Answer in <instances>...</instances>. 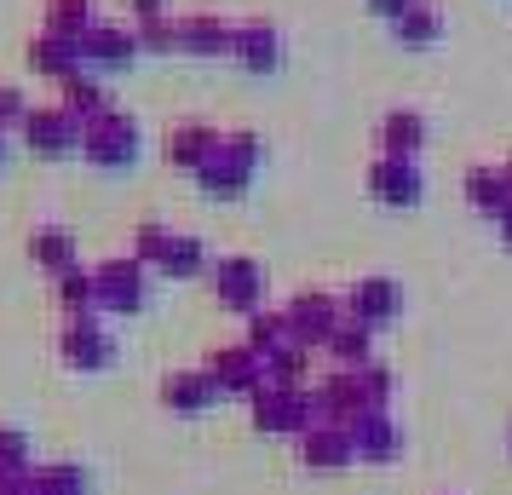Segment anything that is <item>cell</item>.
I'll list each match as a JSON object with an SVG mask.
<instances>
[{
  "label": "cell",
  "mask_w": 512,
  "mask_h": 495,
  "mask_svg": "<svg viewBox=\"0 0 512 495\" xmlns=\"http://www.w3.org/2000/svg\"><path fill=\"white\" fill-rule=\"evenodd\" d=\"M254 167H259V133L236 127V133L219 139V150H213L208 162L196 167V185L208 190V196H242L248 179H254Z\"/></svg>",
  "instance_id": "cell-1"
},
{
  "label": "cell",
  "mask_w": 512,
  "mask_h": 495,
  "mask_svg": "<svg viewBox=\"0 0 512 495\" xmlns=\"http://www.w3.org/2000/svg\"><path fill=\"white\" fill-rule=\"evenodd\" d=\"M81 156L93 167H127L139 156V121L127 116V110H104V116L87 121V133H81Z\"/></svg>",
  "instance_id": "cell-2"
},
{
  "label": "cell",
  "mask_w": 512,
  "mask_h": 495,
  "mask_svg": "<svg viewBox=\"0 0 512 495\" xmlns=\"http://www.w3.org/2000/svg\"><path fill=\"white\" fill-rule=\"evenodd\" d=\"M24 144L35 150V156H47V162H64V156H75L81 150V121L64 110V104H29V116H24Z\"/></svg>",
  "instance_id": "cell-3"
},
{
  "label": "cell",
  "mask_w": 512,
  "mask_h": 495,
  "mask_svg": "<svg viewBox=\"0 0 512 495\" xmlns=\"http://www.w3.org/2000/svg\"><path fill=\"white\" fill-rule=\"evenodd\" d=\"M93 283H98V311H104V317H133V311L144 306V265L133 260V254L98 260Z\"/></svg>",
  "instance_id": "cell-4"
},
{
  "label": "cell",
  "mask_w": 512,
  "mask_h": 495,
  "mask_svg": "<svg viewBox=\"0 0 512 495\" xmlns=\"http://www.w3.org/2000/svg\"><path fill=\"white\" fill-rule=\"evenodd\" d=\"M58 357L70 363L75 375H98V369L116 363V340H110V329L98 317H70L58 329Z\"/></svg>",
  "instance_id": "cell-5"
},
{
  "label": "cell",
  "mask_w": 512,
  "mask_h": 495,
  "mask_svg": "<svg viewBox=\"0 0 512 495\" xmlns=\"http://www.w3.org/2000/svg\"><path fill=\"white\" fill-rule=\"evenodd\" d=\"M81 58H87V70H127L139 58V29L116 24V18H98L81 35Z\"/></svg>",
  "instance_id": "cell-6"
},
{
  "label": "cell",
  "mask_w": 512,
  "mask_h": 495,
  "mask_svg": "<svg viewBox=\"0 0 512 495\" xmlns=\"http://www.w3.org/2000/svg\"><path fill=\"white\" fill-rule=\"evenodd\" d=\"M208 277H213L219 306L231 311H259V300H265V271L254 260H213Z\"/></svg>",
  "instance_id": "cell-7"
},
{
  "label": "cell",
  "mask_w": 512,
  "mask_h": 495,
  "mask_svg": "<svg viewBox=\"0 0 512 495\" xmlns=\"http://www.w3.org/2000/svg\"><path fill=\"white\" fill-rule=\"evenodd\" d=\"M231 58L248 75H271L282 64V29L265 24V18H242L236 24V41H231Z\"/></svg>",
  "instance_id": "cell-8"
},
{
  "label": "cell",
  "mask_w": 512,
  "mask_h": 495,
  "mask_svg": "<svg viewBox=\"0 0 512 495\" xmlns=\"http://www.w3.org/2000/svg\"><path fill=\"white\" fill-rule=\"evenodd\" d=\"M24 64L35 75H47V81H64V75L87 70V58H81V41H70V35H52V29H35L24 47Z\"/></svg>",
  "instance_id": "cell-9"
},
{
  "label": "cell",
  "mask_w": 512,
  "mask_h": 495,
  "mask_svg": "<svg viewBox=\"0 0 512 495\" xmlns=\"http://www.w3.org/2000/svg\"><path fill=\"white\" fill-rule=\"evenodd\" d=\"M231 41L236 24L219 12H185L179 18V52H190V58H231Z\"/></svg>",
  "instance_id": "cell-10"
},
{
  "label": "cell",
  "mask_w": 512,
  "mask_h": 495,
  "mask_svg": "<svg viewBox=\"0 0 512 495\" xmlns=\"http://www.w3.org/2000/svg\"><path fill=\"white\" fill-rule=\"evenodd\" d=\"M219 139H225V133H213L208 121H179V127H167L162 150H167V162L173 167H190V173H196V167L219 150Z\"/></svg>",
  "instance_id": "cell-11"
},
{
  "label": "cell",
  "mask_w": 512,
  "mask_h": 495,
  "mask_svg": "<svg viewBox=\"0 0 512 495\" xmlns=\"http://www.w3.org/2000/svg\"><path fill=\"white\" fill-rule=\"evenodd\" d=\"M52 300H58V311H64V323H70V317H104V311H98L93 265H70V271H58Z\"/></svg>",
  "instance_id": "cell-12"
},
{
  "label": "cell",
  "mask_w": 512,
  "mask_h": 495,
  "mask_svg": "<svg viewBox=\"0 0 512 495\" xmlns=\"http://www.w3.org/2000/svg\"><path fill=\"white\" fill-rule=\"evenodd\" d=\"M369 190L380 202H415L420 196V173H415V156H380L369 167Z\"/></svg>",
  "instance_id": "cell-13"
},
{
  "label": "cell",
  "mask_w": 512,
  "mask_h": 495,
  "mask_svg": "<svg viewBox=\"0 0 512 495\" xmlns=\"http://www.w3.org/2000/svg\"><path fill=\"white\" fill-rule=\"evenodd\" d=\"M58 104H64V110L87 127L93 116H104V110H110V93H104V81H98L93 70H75V75H64V81H58Z\"/></svg>",
  "instance_id": "cell-14"
},
{
  "label": "cell",
  "mask_w": 512,
  "mask_h": 495,
  "mask_svg": "<svg viewBox=\"0 0 512 495\" xmlns=\"http://www.w3.org/2000/svg\"><path fill=\"white\" fill-rule=\"evenodd\" d=\"M29 260L47 265L52 277H58V271H70V265H75V231H70V225H58V219H41V225L29 231Z\"/></svg>",
  "instance_id": "cell-15"
},
{
  "label": "cell",
  "mask_w": 512,
  "mask_h": 495,
  "mask_svg": "<svg viewBox=\"0 0 512 495\" xmlns=\"http://www.w3.org/2000/svg\"><path fill=\"white\" fill-rule=\"evenodd\" d=\"M392 35L403 41V47H432V41H443L438 0H409V6L392 18Z\"/></svg>",
  "instance_id": "cell-16"
},
{
  "label": "cell",
  "mask_w": 512,
  "mask_h": 495,
  "mask_svg": "<svg viewBox=\"0 0 512 495\" xmlns=\"http://www.w3.org/2000/svg\"><path fill=\"white\" fill-rule=\"evenodd\" d=\"M219 398V386H213L208 369H179V375L162 380V403L167 409H208Z\"/></svg>",
  "instance_id": "cell-17"
},
{
  "label": "cell",
  "mask_w": 512,
  "mask_h": 495,
  "mask_svg": "<svg viewBox=\"0 0 512 495\" xmlns=\"http://www.w3.org/2000/svg\"><path fill=\"white\" fill-rule=\"evenodd\" d=\"M93 24H98V6H93V0H47V24H41V29L81 41Z\"/></svg>",
  "instance_id": "cell-18"
},
{
  "label": "cell",
  "mask_w": 512,
  "mask_h": 495,
  "mask_svg": "<svg viewBox=\"0 0 512 495\" xmlns=\"http://www.w3.org/2000/svg\"><path fill=\"white\" fill-rule=\"evenodd\" d=\"M420 139H426V121L415 110H392V116L380 121V144H386V156H415Z\"/></svg>",
  "instance_id": "cell-19"
},
{
  "label": "cell",
  "mask_w": 512,
  "mask_h": 495,
  "mask_svg": "<svg viewBox=\"0 0 512 495\" xmlns=\"http://www.w3.org/2000/svg\"><path fill=\"white\" fill-rule=\"evenodd\" d=\"M35 495H87V472L75 461H47L35 467Z\"/></svg>",
  "instance_id": "cell-20"
},
{
  "label": "cell",
  "mask_w": 512,
  "mask_h": 495,
  "mask_svg": "<svg viewBox=\"0 0 512 495\" xmlns=\"http://www.w3.org/2000/svg\"><path fill=\"white\" fill-rule=\"evenodd\" d=\"M202 265H208L202 242H196V236H179V231H173V242H167V254H162V265H156V271H162V277H196Z\"/></svg>",
  "instance_id": "cell-21"
},
{
  "label": "cell",
  "mask_w": 512,
  "mask_h": 495,
  "mask_svg": "<svg viewBox=\"0 0 512 495\" xmlns=\"http://www.w3.org/2000/svg\"><path fill=\"white\" fill-rule=\"evenodd\" d=\"M167 242H173V231H167L162 219H139V225H133V260L139 265H162Z\"/></svg>",
  "instance_id": "cell-22"
},
{
  "label": "cell",
  "mask_w": 512,
  "mask_h": 495,
  "mask_svg": "<svg viewBox=\"0 0 512 495\" xmlns=\"http://www.w3.org/2000/svg\"><path fill=\"white\" fill-rule=\"evenodd\" d=\"M139 52H179V18H139Z\"/></svg>",
  "instance_id": "cell-23"
},
{
  "label": "cell",
  "mask_w": 512,
  "mask_h": 495,
  "mask_svg": "<svg viewBox=\"0 0 512 495\" xmlns=\"http://www.w3.org/2000/svg\"><path fill=\"white\" fill-rule=\"evenodd\" d=\"M35 461V444H29L24 426H6L0 421V467H29Z\"/></svg>",
  "instance_id": "cell-24"
},
{
  "label": "cell",
  "mask_w": 512,
  "mask_h": 495,
  "mask_svg": "<svg viewBox=\"0 0 512 495\" xmlns=\"http://www.w3.org/2000/svg\"><path fill=\"white\" fill-rule=\"evenodd\" d=\"M351 306L363 311V317H386V311L397 306V294H392V283H363L351 294Z\"/></svg>",
  "instance_id": "cell-25"
},
{
  "label": "cell",
  "mask_w": 512,
  "mask_h": 495,
  "mask_svg": "<svg viewBox=\"0 0 512 495\" xmlns=\"http://www.w3.org/2000/svg\"><path fill=\"white\" fill-rule=\"evenodd\" d=\"M29 116V98L24 87H12V81H0V133H12V127H24Z\"/></svg>",
  "instance_id": "cell-26"
},
{
  "label": "cell",
  "mask_w": 512,
  "mask_h": 495,
  "mask_svg": "<svg viewBox=\"0 0 512 495\" xmlns=\"http://www.w3.org/2000/svg\"><path fill=\"white\" fill-rule=\"evenodd\" d=\"M0 495H35V467H0Z\"/></svg>",
  "instance_id": "cell-27"
},
{
  "label": "cell",
  "mask_w": 512,
  "mask_h": 495,
  "mask_svg": "<svg viewBox=\"0 0 512 495\" xmlns=\"http://www.w3.org/2000/svg\"><path fill=\"white\" fill-rule=\"evenodd\" d=\"M127 12H133V24H139V18H162L167 0H127Z\"/></svg>",
  "instance_id": "cell-28"
},
{
  "label": "cell",
  "mask_w": 512,
  "mask_h": 495,
  "mask_svg": "<svg viewBox=\"0 0 512 495\" xmlns=\"http://www.w3.org/2000/svg\"><path fill=\"white\" fill-rule=\"evenodd\" d=\"M374 12H380V18H397V12H403V6H409V0H369Z\"/></svg>",
  "instance_id": "cell-29"
},
{
  "label": "cell",
  "mask_w": 512,
  "mask_h": 495,
  "mask_svg": "<svg viewBox=\"0 0 512 495\" xmlns=\"http://www.w3.org/2000/svg\"><path fill=\"white\" fill-rule=\"evenodd\" d=\"M0 156H6V133H0Z\"/></svg>",
  "instance_id": "cell-30"
}]
</instances>
